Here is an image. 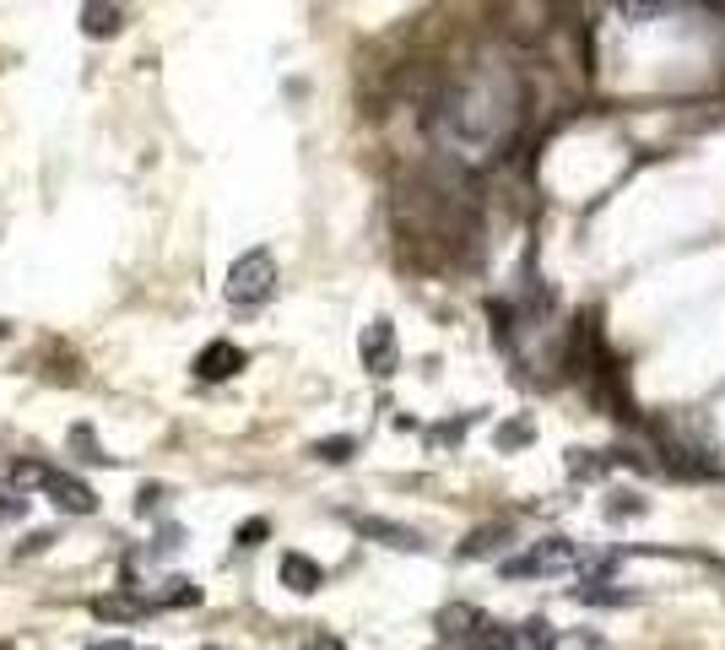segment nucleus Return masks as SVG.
Listing matches in <instances>:
<instances>
[{"label": "nucleus", "mask_w": 725, "mask_h": 650, "mask_svg": "<svg viewBox=\"0 0 725 650\" xmlns=\"http://www.w3.org/2000/svg\"><path fill=\"white\" fill-rule=\"evenodd\" d=\"M504 548H509V526L493 521V526H477L460 542V559H493V553H504Z\"/></svg>", "instance_id": "11"}, {"label": "nucleus", "mask_w": 725, "mask_h": 650, "mask_svg": "<svg viewBox=\"0 0 725 650\" xmlns=\"http://www.w3.org/2000/svg\"><path fill=\"white\" fill-rule=\"evenodd\" d=\"M558 650H612V646L590 629H568V634H558Z\"/></svg>", "instance_id": "19"}, {"label": "nucleus", "mask_w": 725, "mask_h": 650, "mask_svg": "<svg viewBox=\"0 0 725 650\" xmlns=\"http://www.w3.org/2000/svg\"><path fill=\"white\" fill-rule=\"evenodd\" d=\"M483 623H487V618L471 608V602H449V608L439 612V634H444V640H455V646H466Z\"/></svg>", "instance_id": "9"}, {"label": "nucleus", "mask_w": 725, "mask_h": 650, "mask_svg": "<svg viewBox=\"0 0 725 650\" xmlns=\"http://www.w3.org/2000/svg\"><path fill=\"white\" fill-rule=\"evenodd\" d=\"M530 440H536V423H530V417H515V423H504V429L493 434V445L498 450H525Z\"/></svg>", "instance_id": "16"}, {"label": "nucleus", "mask_w": 725, "mask_h": 650, "mask_svg": "<svg viewBox=\"0 0 725 650\" xmlns=\"http://www.w3.org/2000/svg\"><path fill=\"white\" fill-rule=\"evenodd\" d=\"M612 6L623 11V22H639V28H645V22H655V17L677 11L683 0H612Z\"/></svg>", "instance_id": "12"}, {"label": "nucleus", "mask_w": 725, "mask_h": 650, "mask_svg": "<svg viewBox=\"0 0 725 650\" xmlns=\"http://www.w3.org/2000/svg\"><path fill=\"white\" fill-rule=\"evenodd\" d=\"M239 368H244V347H234V342H206L201 358H196V380L217 385V380H228V374H239Z\"/></svg>", "instance_id": "6"}, {"label": "nucleus", "mask_w": 725, "mask_h": 650, "mask_svg": "<svg viewBox=\"0 0 725 650\" xmlns=\"http://www.w3.org/2000/svg\"><path fill=\"white\" fill-rule=\"evenodd\" d=\"M358 353H362V368L374 380H390L396 364H401V347H396V325L390 321H368L358 336Z\"/></svg>", "instance_id": "4"}, {"label": "nucleus", "mask_w": 725, "mask_h": 650, "mask_svg": "<svg viewBox=\"0 0 725 650\" xmlns=\"http://www.w3.org/2000/svg\"><path fill=\"white\" fill-rule=\"evenodd\" d=\"M282 585L298 591V597H315L325 585V569L309 559V553H282Z\"/></svg>", "instance_id": "8"}, {"label": "nucleus", "mask_w": 725, "mask_h": 650, "mask_svg": "<svg viewBox=\"0 0 725 650\" xmlns=\"http://www.w3.org/2000/svg\"><path fill=\"white\" fill-rule=\"evenodd\" d=\"M304 650H347V646H341L336 634H325V629H320V634H309V646H304Z\"/></svg>", "instance_id": "24"}, {"label": "nucleus", "mask_w": 725, "mask_h": 650, "mask_svg": "<svg viewBox=\"0 0 725 650\" xmlns=\"http://www.w3.org/2000/svg\"><path fill=\"white\" fill-rule=\"evenodd\" d=\"M81 33H87V39H115V33H120V6L87 0V6H81Z\"/></svg>", "instance_id": "10"}, {"label": "nucleus", "mask_w": 725, "mask_h": 650, "mask_svg": "<svg viewBox=\"0 0 725 650\" xmlns=\"http://www.w3.org/2000/svg\"><path fill=\"white\" fill-rule=\"evenodd\" d=\"M520 650H558V629L547 618H525L520 623Z\"/></svg>", "instance_id": "14"}, {"label": "nucleus", "mask_w": 725, "mask_h": 650, "mask_svg": "<svg viewBox=\"0 0 725 650\" xmlns=\"http://www.w3.org/2000/svg\"><path fill=\"white\" fill-rule=\"evenodd\" d=\"M71 445H77V455L81 461H92V466H103L109 455L98 450V440H92V429H71Z\"/></svg>", "instance_id": "20"}, {"label": "nucleus", "mask_w": 725, "mask_h": 650, "mask_svg": "<svg viewBox=\"0 0 725 650\" xmlns=\"http://www.w3.org/2000/svg\"><path fill=\"white\" fill-rule=\"evenodd\" d=\"M266 531H271L266 521H244V526H239V548H260V542H266Z\"/></svg>", "instance_id": "23"}, {"label": "nucleus", "mask_w": 725, "mask_h": 650, "mask_svg": "<svg viewBox=\"0 0 725 650\" xmlns=\"http://www.w3.org/2000/svg\"><path fill=\"white\" fill-rule=\"evenodd\" d=\"M352 450H358V440L336 434V440H320V445H315V461H330V466H341V461H352Z\"/></svg>", "instance_id": "17"}, {"label": "nucleus", "mask_w": 725, "mask_h": 650, "mask_svg": "<svg viewBox=\"0 0 725 650\" xmlns=\"http://www.w3.org/2000/svg\"><path fill=\"white\" fill-rule=\"evenodd\" d=\"M574 602H585V608H628L634 591H606V580H585V585L574 591Z\"/></svg>", "instance_id": "13"}, {"label": "nucleus", "mask_w": 725, "mask_h": 650, "mask_svg": "<svg viewBox=\"0 0 725 650\" xmlns=\"http://www.w3.org/2000/svg\"><path fill=\"white\" fill-rule=\"evenodd\" d=\"M579 564V548L568 542V536H547V542H536L525 559H509L504 574L509 580H530V574H558V569H574Z\"/></svg>", "instance_id": "3"}, {"label": "nucleus", "mask_w": 725, "mask_h": 650, "mask_svg": "<svg viewBox=\"0 0 725 650\" xmlns=\"http://www.w3.org/2000/svg\"><path fill=\"white\" fill-rule=\"evenodd\" d=\"M162 504V487H141V499H136V510L147 515V510H158Z\"/></svg>", "instance_id": "25"}, {"label": "nucleus", "mask_w": 725, "mask_h": 650, "mask_svg": "<svg viewBox=\"0 0 725 650\" xmlns=\"http://www.w3.org/2000/svg\"><path fill=\"white\" fill-rule=\"evenodd\" d=\"M649 504L639 499V493H612V504H606V515L612 521H628V515H645Z\"/></svg>", "instance_id": "18"}, {"label": "nucleus", "mask_w": 725, "mask_h": 650, "mask_svg": "<svg viewBox=\"0 0 725 650\" xmlns=\"http://www.w3.org/2000/svg\"><path fill=\"white\" fill-rule=\"evenodd\" d=\"M43 493L54 499V510H66V515H92L98 510V499H92V487L71 477V472H43Z\"/></svg>", "instance_id": "5"}, {"label": "nucleus", "mask_w": 725, "mask_h": 650, "mask_svg": "<svg viewBox=\"0 0 725 650\" xmlns=\"http://www.w3.org/2000/svg\"><path fill=\"white\" fill-rule=\"evenodd\" d=\"M277 293V255L271 249H249L228 266V304L234 309H260Z\"/></svg>", "instance_id": "2"}, {"label": "nucleus", "mask_w": 725, "mask_h": 650, "mask_svg": "<svg viewBox=\"0 0 725 650\" xmlns=\"http://www.w3.org/2000/svg\"><path fill=\"white\" fill-rule=\"evenodd\" d=\"M606 466H612V455L602 450H568V472L585 483V477H606Z\"/></svg>", "instance_id": "15"}, {"label": "nucleus", "mask_w": 725, "mask_h": 650, "mask_svg": "<svg viewBox=\"0 0 725 650\" xmlns=\"http://www.w3.org/2000/svg\"><path fill=\"white\" fill-rule=\"evenodd\" d=\"M525 120V81L509 60H471L428 109V136L460 168H487L504 158Z\"/></svg>", "instance_id": "1"}, {"label": "nucleus", "mask_w": 725, "mask_h": 650, "mask_svg": "<svg viewBox=\"0 0 725 650\" xmlns=\"http://www.w3.org/2000/svg\"><path fill=\"white\" fill-rule=\"evenodd\" d=\"M158 602H168V608H185V602H201V591H196L190 580H168V591H162Z\"/></svg>", "instance_id": "21"}, {"label": "nucleus", "mask_w": 725, "mask_h": 650, "mask_svg": "<svg viewBox=\"0 0 725 650\" xmlns=\"http://www.w3.org/2000/svg\"><path fill=\"white\" fill-rule=\"evenodd\" d=\"M92 612H98V618H136L141 602H120V597H109V602H92Z\"/></svg>", "instance_id": "22"}, {"label": "nucleus", "mask_w": 725, "mask_h": 650, "mask_svg": "<svg viewBox=\"0 0 725 650\" xmlns=\"http://www.w3.org/2000/svg\"><path fill=\"white\" fill-rule=\"evenodd\" d=\"M358 531L362 536H374V542H385V548H396V553H423V548H428L423 531L396 526V521H379V515H358Z\"/></svg>", "instance_id": "7"}]
</instances>
